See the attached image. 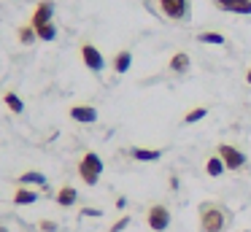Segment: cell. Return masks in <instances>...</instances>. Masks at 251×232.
<instances>
[{
    "mask_svg": "<svg viewBox=\"0 0 251 232\" xmlns=\"http://www.w3.org/2000/svg\"><path fill=\"white\" fill-rule=\"evenodd\" d=\"M81 59H84V65H87L92 73H100V70L105 68L103 54H100V49L92 46V43H84V46H81Z\"/></svg>",
    "mask_w": 251,
    "mask_h": 232,
    "instance_id": "cell-7",
    "label": "cell"
},
{
    "mask_svg": "<svg viewBox=\"0 0 251 232\" xmlns=\"http://www.w3.org/2000/svg\"><path fill=\"white\" fill-rule=\"evenodd\" d=\"M3 103H6V105H8V111H14V113H22V111H25L22 97H19V95H14V92H6V95H3Z\"/></svg>",
    "mask_w": 251,
    "mask_h": 232,
    "instance_id": "cell-18",
    "label": "cell"
},
{
    "mask_svg": "<svg viewBox=\"0 0 251 232\" xmlns=\"http://www.w3.org/2000/svg\"><path fill=\"white\" fill-rule=\"evenodd\" d=\"M216 154L222 156V162H224L227 170H243L246 162H249V156H246L238 146H232V143H219L216 146Z\"/></svg>",
    "mask_w": 251,
    "mask_h": 232,
    "instance_id": "cell-3",
    "label": "cell"
},
{
    "mask_svg": "<svg viewBox=\"0 0 251 232\" xmlns=\"http://www.w3.org/2000/svg\"><path fill=\"white\" fill-rule=\"evenodd\" d=\"M197 216H200V232H227L232 221L229 208L219 200H202L197 205Z\"/></svg>",
    "mask_w": 251,
    "mask_h": 232,
    "instance_id": "cell-1",
    "label": "cell"
},
{
    "mask_svg": "<svg viewBox=\"0 0 251 232\" xmlns=\"http://www.w3.org/2000/svg\"><path fill=\"white\" fill-rule=\"evenodd\" d=\"M197 41H200V43H213V46H224V35H222V32H216V30L197 32Z\"/></svg>",
    "mask_w": 251,
    "mask_h": 232,
    "instance_id": "cell-17",
    "label": "cell"
},
{
    "mask_svg": "<svg viewBox=\"0 0 251 232\" xmlns=\"http://www.w3.org/2000/svg\"><path fill=\"white\" fill-rule=\"evenodd\" d=\"M170 73H176V76H181V73H186L189 70V54L186 52H176L173 57H170Z\"/></svg>",
    "mask_w": 251,
    "mask_h": 232,
    "instance_id": "cell-11",
    "label": "cell"
},
{
    "mask_svg": "<svg viewBox=\"0 0 251 232\" xmlns=\"http://www.w3.org/2000/svg\"><path fill=\"white\" fill-rule=\"evenodd\" d=\"M224 170H227V167H224L222 156H219V154L208 156V162H205V173H208V176H211V178H219Z\"/></svg>",
    "mask_w": 251,
    "mask_h": 232,
    "instance_id": "cell-15",
    "label": "cell"
},
{
    "mask_svg": "<svg viewBox=\"0 0 251 232\" xmlns=\"http://www.w3.org/2000/svg\"><path fill=\"white\" fill-rule=\"evenodd\" d=\"M130 154H132V159H138V162H157L159 156H162V151H157V149H141V146H135Z\"/></svg>",
    "mask_w": 251,
    "mask_h": 232,
    "instance_id": "cell-14",
    "label": "cell"
},
{
    "mask_svg": "<svg viewBox=\"0 0 251 232\" xmlns=\"http://www.w3.org/2000/svg\"><path fill=\"white\" fill-rule=\"evenodd\" d=\"M19 186H46V176L38 170H27L19 176Z\"/></svg>",
    "mask_w": 251,
    "mask_h": 232,
    "instance_id": "cell-12",
    "label": "cell"
},
{
    "mask_svg": "<svg viewBox=\"0 0 251 232\" xmlns=\"http://www.w3.org/2000/svg\"><path fill=\"white\" fill-rule=\"evenodd\" d=\"M71 119L78 124H95L98 122V108L92 105H73L71 108Z\"/></svg>",
    "mask_w": 251,
    "mask_h": 232,
    "instance_id": "cell-9",
    "label": "cell"
},
{
    "mask_svg": "<svg viewBox=\"0 0 251 232\" xmlns=\"http://www.w3.org/2000/svg\"><path fill=\"white\" fill-rule=\"evenodd\" d=\"M205 116H208V108H192V111L184 116V124H197V122H202Z\"/></svg>",
    "mask_w": 251,
    "mask_h": 232,
    "instance_id": "cell-20",
    "label": "cell"
},
{
    "mask_svg": "<svg viewBox=\"0 0 251 232\" xmlns=\"http://www.w3.org/2000/svg\"><path fill=\"white\" fill-rule=\"evenodd\" d=\"M35 35H38L41 41H54V38H57V25H54V22H49V25L38 27V30H35Z\"/></svg>",
    "mask_w": 251,
    "mask_h": 232,
    "instance_id": "cell-19",
    "label": "cell"
},
{
    "mask_svg": "<svg viewBox=\"0 0 251 232\" xmlns=\"http://www.w3.org/2000/svg\"><path fill=\"white\" fill-rule=\"evenodd\" d=\"M38 200V192L35 189H27V186H19L14 192V205H33Z\"/></svg>",
    "mask_w": 251,
    "mask_h": 232,
    "instance_id": "cell-13",
    "label": "cell"
},
{
    "mask_svg": "<svg viewBox=\"0 0 251 232\" xmlns=\"http://www.w3.org/2000/svg\"><path fill=\"white\" fill-rule=\"evenodd\" d=\"M146 224H149V230H154V232H165L170 227V208L162 203H154L151 208L146 210Z\"/></svg>",
    "mask_w": 251,
    "mask_h": 232,
    "instance_id": "cell-5",
    "label": "cell"
},
{
    "mask_svg": "<svg viewBox=\"0 0 251 232\" xmlns=\"http://www.w3.org/2000/svg\"><path fill=\"white\" fill-rule=\"evenodd\" d=\"M127 224H130V216H122L119 221H114V224H111V230H108V232H122Z\"/></svg>",
    "mask_w": 251,
    "mask_h": 232,
    "instance_id": "cell-22",
    "label": "cell"
},
{
    "mask_svg": "<svg viewBox=\"0 0 251 232\" xmlns=\"http://www.w3.org/2000/svg\"><path fill=\"white\" fill-rule=\"evenodd\" d=\"M159 11L170 22H184L189 19V0H157Z\"/></svg>",
    "mask_w": 251,
    "mask_h": 232,
    "instance_id": "cell-4",
    "label": "cell"
},
{
    "mask_svg": "<svg viewBox=\"0 0 251 232\" xmlns=\"http://www.w3.org/2000/svg\"><path fill=\"white\" fill-rule=\"evenodd\" d=\"M76 203H78V189L71 186V183H65V186L57 192V205H60V208H73Z\"/></svg>",
    "mask_w": 251,
    "mask_h": 232,
    "instance_id": "cell-10",
    "label": "cell"
},
{
    "mask_svg": "<svg viewBox=\"0 0 251 232\" xmlns=\"http://www.w3.org/2000/svg\"><path fill=\"white\" fill-rule=\"evenodd\" d=\"M41 230H44V232H54L57 224H54V221H41Z\"/></svg>",
    "mask_w": 251,
    "mask_h": 232,
    "instance_id": "cell-23",
    "label": "cell"
},
{
    "mask_svg": "<svg viewBox=\"0 0 251 232\" xmlns=\"http://www.w3.org/2000/svg\"><path fill=\"white\" fill-rule=\"evenodd\" d=\"M84 216H100L98 208H84Z\"/></svg>",
    "mask_w": 251,
    "mask_h": 232,
    "instance_id": "cell-24",
    "label": "cell"
},
{
    "mask_svg": "<svg viewBox=\"0 0 251 232\" xmlns=\"http://www.w3.org/2000/svg\"><path fill=\"white\" fill-rule=\"evenodd\" d=\"M246 81H249V84H251V68L246 70Z\"/></svg>",
    "mask_w": 251,
    "mask_h": 232,
    "instance_id": "cell-25",
    "label": "cell"
},
{
    "mask_svg": "<svg viewBox=\"0 0 251 232\" xmlns=\"http://www.w3.org/2000/svg\"><path fill=\"white\" fill-rule=\"evenodd\" d=\"M78 176H81V181L87 186H95L100 181V176H103V159L95 151H87L81 156V162H78Z\"/></svg>",
    "mask_w": 251,
    "mask_h": 232,
    "instance_id": "cell-2",
    "label": "cell"
},
{
    "mask_svg": "<svg viewBox=\"0 0 251 232\" xmlns=\"http://www.w3.org/2000/svg\"><path fill=\"white\" fill-rule=\"evenodd\" d=\"M51 16H54V3H51V0H41V3L35 5L33 16H30V27H33V30H38V27L49 25Z\"/></svg>",
    "mask_w": 251,
    "mask_h": 232,
    "instance_id": "cell-6",
    "label": "cell"
},
{
    "mask_svg": "<svg viewBox=\"0 0 251 232\" xmlns=\"http://www.w3.org/2000/svg\"><path fill=\"white\" fill-rule=\"evenodd\" d=\"M130 65H132V54L127 52V49L114 57V70H116V73H127V70H130Z\"/></svg>",
    "mask_w": 251,
    "mask_h": 232,
    "instance_id": "cell-16",
    "label": "cell"
},
{
    "mask_svg": "<svg viewBox=\"0 0 251 232\" xmlns=\"http://www.w3.org/2000/svg\"><path fill=\"white\" fill-rule=\"evenodd\" d=\"M0 232H8V227H6V224H0Z\"/></svg>",
    "mask_w": 251,
    "mask_h": 232,
    "instance_id": "cell-26",
    "label": "cell"
},
{
    "mask_svg": "<svg viewBox=\"0 0 251 232\" xmlns=\"http://www.w3.org/2000/svg\"><path fill=\"white\" fill-rule=\"evenodd\" d=\"M35 38H38V35H35V30H33V27H30V25L19 27V41H22V43H33Z\"/></svg>",
    "mask_w": 251,
    "mask_h": 232,
    "instance_id": "cell-21",
    "label": "cell"
},
{
    "mask_svg": "<svg viewBox=\"0 0 251 232\" xmlns=\"http://www.w3.org/2000/svg\"><path fill=\"white\" fill-rule=\"evenodd\" d=\"M219 11H227V14H251V0H213Z\"/></svg>",
    "mask_w": 251,
    "mask_h": 232,
    "instance_id": "cell-8",
    "label": "cell"
}]
</instances>
